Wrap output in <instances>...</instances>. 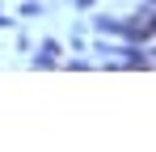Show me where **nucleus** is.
<instances>
[{
    "instance_id": "f257e3e1",
    "label": "nucleus",
    "mask_w": 156,
    "mask_h": 152,
    "mask_svg": "<svg viewBox=\"0 0 156 152\" xmlns=\"http://www.w3.org/2000/svg\"><path fill=\"white\" fill-rule=\"evenodd\" d=\"M76 4H84V9H89V4H93V0H76Z\"/></svg>"
},
{
    "instance_id": "f03ea898",
    "label": "nucleus",
    "mask_w": 156,
    "mask_h": 152,
    "mask_svg": "<svg viewBox=\"0 0 156 152\" xmlns=\"http://www.w3.org/2000/svg\"><path fill=\"white\" fill-rule=\"evenodd\" d=\"M4 21H9V17H0V25H4Z\"/></svg>"
}]
</instances>
